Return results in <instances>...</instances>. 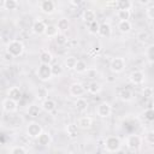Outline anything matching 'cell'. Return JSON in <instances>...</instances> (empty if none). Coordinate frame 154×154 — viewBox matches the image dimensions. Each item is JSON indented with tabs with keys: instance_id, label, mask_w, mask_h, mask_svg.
<instances>
[{
	"instance_id": "cell-1",
	"label": "cell",
	"mask_w": 154,
	"mask_h": 154,
	"mask_svg": "<svg viewBox=\"0 0 154 154\" xmlns=\"http://www.w3.org/2000/svg\"><path fill=\"white\" fill-rule=\"evenodd\" d=\"M103 144H105L106 152H108V153H116V152H119L120 148H122V140L118 136L111 135V136H107L106 137Z\"/></svg>"
},
{
	"instance_id": "cell-2",
	"label": "cell",
	"mask_w": 154,
	"mask_h": 154,
	"mask_svg": "<svg viewBox=\"0 0 154 154\" xmlns=\"http://www.w3.org/2000/svg\"><path fill=\"white\" fill-rule=\"evenodd\" d=\"M6 52L10 53L12 57H20L24 52V45L19 40H11L7 43Z\"/></svg>"
},
{
	"instance_id": "cell-3",
	"label": "cell",
	"mask_w": 154,
	"mask_h": 154,
	"mask_svg": "<svg viewBox=\"0 0 154 154\" xmlns=\"http://www.w3.org/2000/svg\"><path fill=\"white\" fill-rule=\"evenodd\" d=\"M37 77L38 79L46 82V81H49L53 76H52V67H51V64H40L38 67H37Z\"/></svg>"
},
{
	"instance_id": "cell-4",
	"label": "cell",
	"mask_w": 154,
	"mask_h": 154,
	"mask_svg": "<svg viewBox=\"0 0 154 154\" xmlns=\"http://www.w3.org/2000/svg\"><path fill=\"white\" fill-rule=\"evenodd\" d=\"M125 66H126V63H125V59L122 58V57H116L111 60L109 63V69L112 72L114 73H120L125 70Z\"/></svg>"
},
{
	"instance_id": "cell-5",
	"label": "cell",
	"mask_w": 154,
	"mask_h": 154,
	"mask_svg": "<svg viewBox=\"0 0 154 154\" xmlns=\"http://www.w3.org/2000/svg\"><path fill=\"white\" fill-rule=\"evenodd\" d=\"M95 112H96V116L100 117V118H108L112 113V107L108 102L103 101V102H100L96 108H95Z\"/></svg>"
},
{
	"instance_id": "cell-6",
	"label": "cell",
	"mask_w": 154,
	"mask_h": 154,
	"mask_svg": "<svg viewBox=\"0 0 154 154\" xmlns=\"http://www.w3.org/2000/svg\"><path fill=\"white\" fill-rule=\"evenodd\" d=\"M142 146V137L140 135H130L126 138V147L130 150H140Z\"/></svg>"
},
{
	"instance_id": "cell-7",
	"label": "cell",
	"mask_w": 154,
	"mask_h": 154,
	"mask_svg": "<svg viewBox=\"0 0 154 154\" xmlns=\"http://www.w3.org/2000/svg\"><path fill=\"white\" fill-rule=\"evenodd\" d=\"M42 131H43L42 126H41L38 123L32 122V123H30V124L28 125V128H26V136L30 137V138H37V136H38Z\"/></svg>"
},
{
	"instance_id": "cell-8",
	"label": "cell",
	"mask_w": 154,
	"mask_h": 154,
	"mask_svg": "<svg viewBox=\"0 0 154 154\" xmlns=\"http://www.w3.org/2000/svg\"><path fill=\"white\" fill-rule=\"evenodd\" d=\"M129 79L132 84L135 85H140V84H143L144 83V79H146V76L142 71L140 70H135L132 71L130 75H129Z\"/></svg>"
},
{
	"instance_id": "cell-9",
	"label": "cell",
	"mask_w": 154,
	"mask_h": 154,
	"mask_svg": "<svg viewBox=\"0 0 154 154\" xmlns=\"http://www.w3.org/2000/svg\"><path fill=\"white\" fill-rule=\"evenodd\" d=\"M18 108V101L13 100V99H10V97H6L4 101H2V109L7 113H13L16 112Z\"/></svg>"
},
{
	"instance_id": "cell-10",
	"label": "cell",
	"mask_w": 154,
	"mask_h": 154,
	"mask_svg": "<svg viewBox=\"0 0 154 154\" xmlns=\"http://www.w3.org/2000/svg\"><path fill=\"white\" fill-rule=\"evenodd\" d=\"M84 91H85L84 87H83L81 83H78V82H75V83H72V84L69 87V93H70V95L73 96V97H79V96H82V95L84 94Z\"/></svg>"
},
{
	"instance_id": "cell-11",
	"label": "cell",
	"mask_w": 154,
	"mask_h": 154,
	"mask_svg": "<svg viewBox=\"0 0 154 154\" xmlns=\"http://www.w3.org/2000/svg\"><path fill=\"white\" fill-rule=\"evenodd\" d=\"M76 125L78 126V129H82V130L90 129L93 126V118L89 117V116H83V117L78 118Z\"/></svg>"
},
{
	"instance_id": "cell-12",
	"label": "cell",
	"mask_w": 154,
	"mask_h": 154,
	"mask_svg": "<svg viewBox=\"0 0 154 154\" xmlns=\"http://www.w3.org/2000/svg\"><path fill=\"white\" fill-rule=\"evenodd\" d=\"M40 8L46 14H52L55 10V4L52 0H42L40 4Z\"/></svg>"
},
{
	"instance_id": "cell-13",
	"label": "cell",
	"mask_w": 154,
	"mask_h": 154,
	"mask_svg": "<svg viewBox=\"0 0 154 154\" xmlns=\"http://www.w3.org/2000/svg\"><path fill=\"white\" fill-rule=\"evenodd\" d=\"M46 28H47V24H46L43 20L37 19V20L34 22V24H32V26H31V30H32V32H34L35 35H42V34H45Z\"/></svg>"
},
{
	"instance_id": "cell-14",
	"label": "cell",
	"mask_w": 154,
	"mask_h": 154,
	"mask_svg": "<svg viewBox=\"0 0 154 154\" xmlns=\"http://www.w3.org/2000/svg\"><path fill=\"white\" fill-rule=\"evenodd\" d=\"M41 108H42L45 112L51 113V112H53V111L57 108V102H55L53 99L46 97V99L42 101V103H41Z\"/></svg>"
},
{
	"instance_id": "cell-15",
	"label": "cell",
	"mask_w": 154,
	"mask_h": 154,
	"mask_svg": "<svg viewBox=\"0 0 154 154\" xmlns=\"http://www.w3.org/2000/svg\"><path fill=\"white\" fill-rule=\"evenodd\" d=\"M36 141H37V144H40V146H42V147H47V146H49V144L52 143V136H51L48 132L42 131V132L37 136Z\"/></svg>"
},
{
	"instance_id": "cell-16",
	"label": "cell",
	"mask_w": 154,
	"mask_h": 154,
	"mask_svg": "<svg viewBox=\"0 0 154 154\" xmlns=\"http://www.w3.org/2000/svg\"><path fill=\"white\" fill-rule=\"evenodd\" d=\"M97 35L101 36V37H111L112 35V29H111V25L108 23H101L100 26H99V31H97Z\"/></svg>"
},
{
	"instance_id": "cell-17",
	"label": "cell",
	"mask_w": 154,
	"mask_h": 154,
	"mask_svg": "<svg viewBox=\"0 0 154 154\" xmlns=\"http://www.w3.org/2000/svg\"><path fill=\"white\" fill-rule=\"evenodd\" d=\"M88 101L84 99V97H77L76 99V102H75V107H76V109H77V112H79V113H83V112H85L87 109H88Z\"/></svg>"
},
{
	"instance_id": "cell-18",
	"label": "cell",
	"mask_w": 154,
	"mask_h": 154,
	"mask_svg": "<svg viewBox=\"0 0 154 154\" xmlns=\"http://www.w3.org/2000/svg\"><path fill=\"white\" fill-rule=\"evenodd\" d=\"M7 96L10 99H13L16 101H19L22 99V91H20L19 87H11L7 90Z\"/></svg>"
},
{
	"instance_id": "cell-19",
	"label": "cell",
	"mask_w": 154,
	"mask_h": 154,
	"mask_svg": "<svg viewBox=\"0 0 154 154\" xmlns=\"http://www.w3.org/2000/svg\"><path fill=\"white\" fill-rule=\"evenodd\" d=\"M38 58H40V63L41 64H51L52 60H53L52 53L49 51H47V49H42L40 52V57Z\"/></svg>"
},
{
	"instance_id": "cell-20",
	"label": "cell",
	"mask_w": 154,
	"mask_h": 154,
	"mask_svg": "<svg viewBox=\"0 0 154 154\" xmlns=\"http://www.w3.org/2000/svg\"><path fill=\"white\" fill-rule=\"evenodd\" d=\"M118 29L123 34H129L132 29V24L130 20H119L118 23Z\"/></svg>"
},
{
	"instance_id": "cell-21",
	"label": "cell",
	"mask_w": 154,
	"mask_h": 154,
	"mask_svg": "<svg viewBox=\"0 0 154 154\" xmlns=\"http://www.w3.org/2000/svg\"><path fill=\"white\" fill-rule=\"evenodd\" d=\"M41 109H42V108H41V106L32 103V105H30V106L28 107L26 113H28V116H30V117H32V118H36V117H38V116H40Z\"/></svg>"
},
{
	"instance_id": "cell-22",
	"label": "cell",
	"mask_w": 154,
	"mask_h": 154,
	"mask_svg": "<svg viewBox=\"0 0 154 154\" xmlns=\"http://www.w3.org/2000/svg\"><path fill=\"white\" fill-rule=\"evenodd\" d=\"M57 28H58V30H59L60 32L67 31L69 28H70V22H69V19H67V18H60V19L58 20V23H57Z\"/></svg>"
},
{
	"instance_id": "cell-23",
	"label": "cell",
	"mask_w": 154,
	"mask_h": 154,
	"mask_svg": "<svg viewBox=\"0 0 154 154\" xmlns=\"http://www.w3.org/2000/svg\"><path fill=\"white\" fill-rule=\"evenodd\" d=\"M82 19L85 22V23H89V22H93L96 19V14L93 10H84V12L82 13Z\"/></svg>"
},
{
	"instance_id": "cell-24",
	"label": "cell",
	"mask_w": 154,
	"mask_h": 154,
	"mask_svg": "<svg viewBox=\"0 0 154 154\" xmlns=\"http://www.w3.org/2000/svg\"><path fill=\"white\" fill-rule=\"evenodd\" d=\"M119 97H120V100H123L124 102H130V101L134 99V93H132L130 89H123V90L119 93Z\"/></svg>"
},
{
	"instance_id": "cell-25",
	"label": "cell",
	"mask_w": 154,
	"mask_h": 154,
	"mask_svg": "<svg viewBox=\"0 0 154 154\" xmlns=\"http://www.w3.org/2000/svg\"><path fill=\"white\" fill-rule=\"evenodd\" d=\"M66 134L70 138H76L77 135H78V126L76 124H72V123L69 124L66 126Z\"/></svg>"
},
{
	"instance_id": "cell-26",
	"label": "cell",
	"mask_w": 154,
	"mask_h": 154,
	"mask_svg": "<svg viewBox=\"0 0 154 154\" xmlns=\"http://www.w3.org/2000/svg\"><path fill=\"white\" fill-rule=\"evenodd\" d=\"M116 6L118 10H130L132 7L131 0H117Z\"/></svg>"
},
{
	"instance_id": "cell-27",
	"label": "cell",
	"mask_w": 154,
	"mask_h": 154,
	"mask_svg": "<svg viewBox=\"0 0 154 154\" xmlns=\"http://www.w3.org/2000/svg\"><path fill=\"white\" fill-rule=\"evenodd\" d=\"M87 69H88L87 63H85L84 60H78V59H77V63H76L73 70H75L77 73H84V72L87 71Z\"/></svg>"
},
{
	"instance_id": "cell-28",
	"label": "cell",
	"mask_w": 154,
	"mask_h": 154,
	"mask_svg": "<svg viewBox=\"0 0 154 154\" xmlns=\"http://www.w3.org/2000/svg\"><path fill=\"white\" fill-rule=\"evenodd\" d=\"M101 90H102V85H101L99 82H91V83L89 84V87H88V91H89L90 94H93V95L99 94Z\"/></svg>"
},
{
	"instance_id": "cell-29",
	"label": "cell",
	"mask_w": 154,
	"mask_h": 154,
	"mask_svg": "<svg viewBox=\"0 0 154 154\" xmlns=\"http://www.w3.org/2000/svg\"><path fill=\"white\" fill-rule=\"evenodd\" d=\"M58 32H59V30H58L57 25H53V24L47 25V28H46V30H45V35H46L47 37H55V36L58 35Z\"/></svg>"
},
{
	"instance_id": "cell-30",
	"label": "cell",
	"mask_w": 154,
	"mask_h": 154,
	"mask_svg": "<svg viewBox=\"0 0 154 154\" xmlns=\"http://www.w3.org/2000/svg\"><path fill=\"white\" fill-rule=\"evenodd\" d=\"M99 26H100V24H99V22L96 19L93 20V22H89L88 23V31L90 34H93V35H96L97 31H99Z\"/></svg>"
},
{
	"instance_id": "cell-31",
	"label": "cell",
	"mask_w": 154,
	"mask_h": 154,
	"mask_svg": "<svg viewBox=\"0 0 154 154\" xmlns=\"http://www.w3.org/2000/svg\"><path fill=\"white\" fill-rule=\"evenodd\" d=\"M117 16L120 20H129L131 17V12H130V10H118Z\"/></svg>"
},
{
	"instance_id": "cell-32",
	"label": "cell",
	"mask_w": 154,
	"mask_h": 154,
	"mask_svg": "<svg viewBox=\"0 0 154 154\" xmlns=\"http://www.w3.org/2000/svg\"><path fill=\"white\" fill-rule=\"evenodd\" d=\"M54 38L58 46H64L67 43V36L65 35V32H58V35Z\"/></svg>"
},
{
	"instance_id": "cell-33",
	"label": "cell",
	"mask_w": 154,
	"mask_h": 154,
	"mask_svg": "<svg viewBox=\"0 0 154 154\" xmlns=\"http://www.w3.org/2000/svg\"><path fill=\"white\" fill-rule=\"evenodd\" d=\"M4 7L8 11H13L18 7V1L17 0H4Z\"/></svg>"
},
{
	"instance_id": "cell-34",
	"label": "cell",
	"mask_w": 154,
	"mask_h": 154,
	"mask_svg": "<svg viewBox=\"0 0 154 154\" xmlns=\"http://www.w3.org/2000/svg\"><path fill=\"white\" fill-rule=\"evenodd\" d=\"M76 63H77V58H75V57H67V58L65 59V61H64V65H65L69 70H73Z\"/></svg>"
},
{
	"instance_id": "cell-35",
	"label": "cell",
	"mask_w": 154,
	"mask_h": 154,
	"mask_svg": "<svg viewBox=\"0 0 154 154\" xmlns=\"http://www.w3.org/2000/svg\"><path fill=\"white\" fill-rule=\"evenodd\" d=\"M136 38L140 41V42H146V41H148L149 40V32L148 31H146V30H141V31H138L137 32V35H136Z\"/></svg>"
},
{
	"instance_id": "cell-36",
	"label": "cell",
	"mask_w": 154,
	"mask_h": 154,
	"mask_svg": "<svg viewBox=\"0 0 154 154\" xmlns=\"http://www.w3.org/2000/svg\"><path fill=\"white\" fill-rule=\"evenodd\" d=\"M146 55H147V59H148L149 64H153V61H154V46L153 45L148 46V48L146 51Z\"/></svg>"
},
{
	"instance_id": "cell-37",
	"label": "cell",
	"mask_w": 154,
	"mask_h": 154,
	"mask_svg": "<svg viewBox=\"0 0 154 154\" xmlns=\"http://www.w3.org/2000/svg\"><path fill=\"white\" fill-rule=\"evenodd\" d=\"M28 150L26 148H24L23 146H14L10 149V153L11 154H25Z\"/></svg>"
},
{
	"instance_id": "cell-38",
	"label": "cell",
	"mask_w": 154,
	"mask_h": 154,
	"mask_svg": "<svg viewBox=\"0 0 154 154\" xmlns=\"http://www.w3.org/2000/svg\"><path fill=\"white\" fill-rule=\"evenodd\" d=\"M51 67H52V76H55V77H59L61 73H63V67L60 66V65H58V64H55V65H51Z\"/></svg>"
},
{
	"instance_id": "cell-39",
	"label": "cell",
	"mask_w": 154,
	"mask_h": 154,
	"mask_svg": "<svg viewBox=\"0 0 154 154\" xmlns=\"http://www.w3.org/2000/svg\"><path fill=\"white\" fill-rule=\"evenodd\" d=\"M144 118L148 120V122H153L154 120V109L152 107H148L146 111H144Z\"/></svg>"
},
{
	"instance_id": "cell-40",
	"label": "cell",
	"mask_w": 154,
	"mask_h": 154,
	"mask_svg": "<svg viewBox=\"0 0 154 154\" xmlns=\"http://www.w3.org/2000/svg\"><path fill=\"white\" fill-rule=\"evenodd\" d=\"M144 141L150 146L154 144V131H148L144 136Z\"/></svg>"
},
{
	"instance_id": "cell-41",
	"label": "cell",
	"mask_w": 154,
	"mask_h": 154,
	"mask_svg": "<svg viewBox=\"0 0 154 154\" xmlns=\"http://www.w3.org/2000/svg\"><path fill=\"white\" fill-rule=\"evenodd\" d=\"M153 94H154V91H153V88L152 87H144V89H143V96L144 97L152 99L153 97Z\"/></svg>"
},
{
	"instance_id": "cell-42",
	"label": "cell",
	"mask_w": 154,
	"mask_h": 154,
	"mask_svg": "<svg viewBox=\"0 0 154 154\" xmlns=\"http://www.w3.org/2000/svg\"><path fill=\"white\" fill-rule=\"evenodd\" d=\"M84 73H87V77H88V78H95V77L97 76V70H95V69H89V67H88Z\"/></svg>"
},
{
	"instance_id": "cell-43",
	"label": "cell",
	"mask_w": 154,
	"mask_h": 154,
	"mask_svg": "<svg viewBox=\"0 0 154 154\" xmlns=\"http://www.w3.org/2000/svg\"><path fill=\"white\" fill-rule=\"evenodd\" d=\"M146 16L149 18V19H153L154 18V6L150 5L147 10H146Z\"/></svg>"
},
{
	"instance_id": "cell-44",
	"label": "cell",
	"mask_w": 154,
	"mask_h": 154,
	"mask_svg": "<svg viewBox=\"0 0 154 154\" xmlns=\"http://www.w3.org/2000/svg\"><path fill=\"white\" fill-rule=\"evenodd\" d=\"M82 2H83V0H70V4H71L72 6H75V7L81 6V5H82Z\"/></svg>"
},
{
	"instance_id": "cell-45",
	"label": "cell",
	"mask_w": 154,
	"mask_h": 154,
	"mask_svg": "<svg viewBox=\"0 0 154 154\" xmlns=\"http://www.w3.org/2000/svg\"><path fill=\"white\" fill-rule=\"evenodd\" d=\"M140 4H142V5H147V4H149L150 2V0H137Z\"/></svg>"
}]
</instances>
